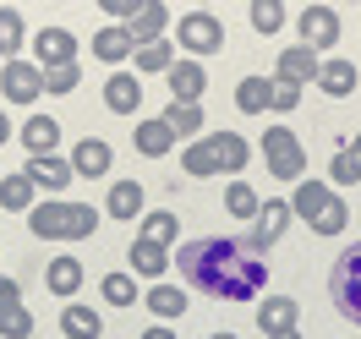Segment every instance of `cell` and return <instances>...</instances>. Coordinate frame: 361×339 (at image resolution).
Masks as SVG:
<instances>
[{
  "instance_id": "obj_1",
  "label": "cell",
  "mask_w": 361,
  "mask_h": 339,
  "mask_svg": "<svg viewBox=\"0 0 361 339\" xmlns=\"http://www.w3.org/2000/svg\"><path fill=\"white\" fill-rule=\"evenodd\" d=\"M176 263H180V279L192 290L214 295V301H252V295L269 285V257L252 247V241H235V235L180 241Z\"/></svg>"
},
{
  "instance_id": "obj_2",
  "label": "cell",
  "mask_w": 361,
  "mask_h": 339,
  "mask_svg": "<svg viewBox=\"0 0 361 339\" xmlns=\"http://www.w3.org/2000/svg\"><path fill=\"white\" fill-rule=\"evenodd\" d=\"M247 159H252L247 137H235V132H208L203 142H192V148L180 154V170L203 181V175H219V170H247Z\"/></svg>"
},
{
  "instance_id": "obj_3",
  "label": "cell",
  "mask_w": 361,
  "mask_h": 339,
  "mask_svg": "<svg viewBox=\"0 0 361 339\" xmlns=\"http://www.w3.org/2000/svg\"><path fill=\"white\" fill-rule=\"evenodd\" d=\"M93 225H99V214L88 203H39L27 214V230L39 241H88Z\"/></svg>"
},
{
  "instance_id": "obj_4",
  "label": "cell",
  "mask_w": 361,
  "mask_h": 339,
  "mask_svg": "<svg viewBox=\"0 0 361 339\" xmlns=\"http://www.w3.org/2000/svg\"><path fill=\"white\" fill-rule=\"evenodd\" d=\"M290 214H301L317 235H339V230H345V219H350V208L339 203V192H334V186H323V181H295Z\"/></svg>"
},
{
  "instance_id": "obj_5",
  "label": "cell",
  "mask_w": 361,
  "mask_h": 339,
  "mask_svg": "<svg viewBox=\"0 0 361 339\" xmlns=\"http://www.w3.org/2000/svg\"><path fill=\"white\" fill-rule=\"evenodd\" d=\"M329 295H334L339 317H350L361 328V241L334 257V269H329Z\"/></svg>"
},
{
  "instance_id": "obj_6",
  "label": "cell",
  "mask_w": 361,
  "mask_h": 339,
  "mask_svg": "<svg viewBox=\"0 0 361 339\" xmlns=\"http://www.w3.org/2000/svg\"><path fill=\"white\" fill-rule=\"evenodd\" d=\"M263 159H269V175H279V181H301V170H307V154H301L290 126H269L263 132Z\"/></svg>"
},
{
  "instance_id": "obj_7",
  "label": "cell",
  "mask_w": 361,
  "mask_h": 339,
  "mask_svg": "<svg viewBox=\"0 0 361 339\" xmlns=\"http://www.w3.org/2000/svg\"><path fill=\"white\" fill-rule=\"evenodd\" d=\"M33 334V317L23 307V290L17 279H0V339H27Z\"/></svg>"
},
{
  "instance_id": "obj_8",
  "label": "cell",
  "mask_w": 361,
  "mask_h": 339,
  "mask_svg": "<svg viewBox=\"0 0 361 339\" xmlns=\"http://www.w3.org/2000/svg\"><path fill=\"white\" fill-rule=\"evenodd\" d=\"M0 88H6V99H11V104H33V99L44 93V71L27 66V61H6V71H0Z\"/></svg>"
},
{
  "instance_id": "obj_9",
  "label": "cell",
  "mask_w": 361,
  "mask_h": 339,
  "mask_svg": "<svg viewBox=\"0 0 361 339\" xmlns=\"http://www.w3.org/2000/svg\"><path fill=\"white\" fill-rule=\"evenodd\" d=\"M180 44L192 55H214V49H225V27L214 23L208 11H192V17H180Z\"/></svg>"
},
{
  "instance_id": "obj_10",
  "label": "cell",
  "mask_w": 361,
  "mask_h": 339,
  "mask_svg": "<svg viewBox=\"0 0 361 339\" xmlns=\"http://www.w3.org/2000/svg\"><path fill=\"white\" fill-rule=\"evenodd\" d=\"M33 49H39V71L77 66V39H71L66 27H44V33L33 39Z\"/></svg>"
},
{
  "instance_id": "obj_11",
  "label": "cell",
  "mask_w": 361,
  "mask_h": 339,
  "mask_svg": "<svg viewBox=\"0 0 361 339\" xmlns=\"http://www.w3.org/2000/svg\"><path fill=\"white\" fill-rule=\"evenodd\" d=\"M301 39H307V49H329L339 39V11L334 6H307V11H301Z\"/></svg>"
},
{
  "instance_id": "obj_12",
  "label": "cell",
  "mask_w": 361,
  "mask_h": 339,
  "mask_svg": "<svg viewBox=\"0 0 361 339\" xmlns=\"http://www.w3.org/2000/svg\"><path fill=\"white\" fill-rule=\"evenodd\" d=\"M110 142H99V137H82L77 148H71V175H88V181H99L104 170H110Z\"/></svg>"
},
{
  "instance_id": "obj_13",
  "label": "cell",
  "mask_w": 361,
  "mask_h": 339,
  "mask_svg": "<svg viewBox=\"0 0 361 339\" xmlns=\"http://www.w3.org/2000/svg\"><path fill=\"white\" fill-rule=\"evenodd\" d=\"M317 71H323V61H317L307 44H290L279 55V82H295V88H301V82H317Z\"/></svg>"
},
{
  "instance_id": "obj_14",
  "label": "cell",
  "mask_w": 361,
  "mask_h": 339,
  "mask_svg": "<svg viewBox=\"0 0 361 339\" xmlns=\"http://www.w3.org/2000/svg\"><path fill=\"white\" fill-rule=\"evenodd\" d=\"M252 247L257 252H269L279 235H285V225H290V203H269V208H257V219H252Z\"/></svg>"
},
{
  "instance_id": "obj_15",
  "label": "cell",
  "mask_w": 361,
  "mask_h": 339,
  "mask_svg": "<svg viewBox=\"0 0 361 339\" xmlns=\"http://www.w3.org/2000/svg\"><path fill=\"white\" fill-rule=\"evenodd\" d=\"M203 88H208V77H203L197 61H176V66H170V93H176V104H197Z\"/></svg>"
},
{
  "instance_id": "obj_16",
  "label": "cell",
  "mask_w": 361,
  "mask_h": 339,
  "mask_svg": "<svg viewBox=\"0 0 361 339\" xmlns=\"http://www.w3.org/2000/svg\"><path fill=\"white\" fill-rule=\"evenodd\" d=\"M137 104H142V82H137V77H126V71H115L110 82H104V110L137 115Z\"/></svg>"
},
{
  "instance_id": "obj_17",
  "label": "cell",
  "mask_w": 361,
  "mask_h": 339,
  "mask_svg": "<svg viewBox=\"0 0 361 339\" xmlns=\"http://www.w3.org/2000/svg\"><path fill=\"white\" fill-rule=\"evenodd\" d=\"M295 317H301V301L274 295V301H263V307H257V328H263V334H285V328H295Z\"/></svg>"
},
{
  "instance_id": "obj_18",
  "label": "cell",
  "mask_w": 361,
  "mask_h": 339,
  "mask_svg": "<svg viewBox=\"0 0 361 339\" xmlns=\"http://www.w3.org/2000/svg\"><path fill=\"white\" fill-rule=\"evenodd\" d=\"M23 142H27V154H33V159L55 154V142H61V121H55V115H33V121H23Z\"/></svg>"
},
{
  "instance_id": "obj_19",
  "label": "cell",
  "mask_w": 361,
  "mask_h": 339,
  "mask_svg": "<svg viewBox=\"0 0 361 339\" xmlns=\"http://www.w3.org/2000/svg\"><path fill=\"white\" fill-rule=\"evenodd\" d=\"M27 181L44 186V192H66V186H71V164H66V159H55V154H44V159L27 164Z\"/></svg>"
},
{
  "instance_id": "obj_20",
  "label": "cell",
  "mask_w": 361,
  "mask_h": 339,
  "mask_svg": "<svg viewBox=\"0 0 361 339\" xmlns=\"http://www.w3.org/2000/svg\"><path fill=\"white\" fill-rule=\"evenodd\" d=\"M356 66H350V61H323V71H317V88L329 93V99H350V93H356Z\"/></svg>"
},
{
  "instance_id": "obj_21",
  "label": "cell",
  "mask_w": 361,
  "mask_h": 339,
  "mask_svg": "<svg viewBox=\"0 0 361 339\" xmlns=\"http://www.w3.org/2000/svg\"><path fill=\"white\" fill-rule=\"evenodd\" d=\"M61 334H66V339H99V334H104V323H99V312H93V307L71 301L66 312H61Z\"/></svg>"
},
{
  "instance_id": "obj_22",
  "label": "cell",
  "mask_w": 361,
  "mask_h": 339,
  "mask_svg": "<svg viewBox=\"0 0 361 339\" xmlns=\"http://www.w3.org/2000/svg\"><path fill=\"white\" fill-rule=\"evenodd\" d=\"M164 23H170V6L164 0H142L132 17V39H142V44H154L159 33H164Z\"/></svg>"
},
{
  "instance_id": "obj_23",
  "label": "cell",
  "mask_w": 361,
  "mask_h": 339,
  "mask_svg": "<svg viewBox=\"0 0 361 339\" xmlns=\"http://www.w3.org/2000/svg\"><path fill=\"white\" fill-rule=\"evenodd\" d=\"M93 55L99 61H126V55H137V39H132V27H104V33H93Z\"/></svg>"
},
{
  "instance_id": "obj_24",
  "label": "cell",
  "mask_w": 361,
  "mask_h": 339,
  "mask_svg": "<svg viewBox=\"0 0 361 339\" xmlns=\"http://www.w3.org/2000/svg\"><path fill=\"white\" fill-rule=\"evenodd\" d=\"M137 154L142 159H164L170 154V142H176V132H170V126H164V121H137Z\"/></svg>"
},
{
  "instance_id": "obj_25",
  "label": "cell",
  "mask_w": 361,
  "mask_h": 339,
  "mask_svg": "<svg viewBox=\"0 0 361 339\" xmlns=\"http://www.w3.org/2000/svg\"><path fill=\"white\" fill-rule=\"evenodd\" d=\"M44 285L55 295H77V290H82V263H77V257H49Z\"/></svg>"
},
{
  "instance_id": "obj_26",
  "label": "cell",
  "mask_w": 361,
  "mask_h": 339,
  "mask_svg": "<svg viewBox=\"0 0 361 339\" xmlns=\"http://www.w3.org/2000/svg\"><path fill=\"white\" fill-rule=\"evenodd\" d=\"M274 99V82L269 77H241V88H235V110L241 115H263Z\"/></svg>"
},
{
  "instance_id": "obj_27",
  "label": "cell",
  "mask_w": 361,
  "mask_h": 339,
  "mask_svg": "<svg viewBox=\"0 0 361 339\" xmlns=\"http://www.w3.org/2000/svg\"><path fill=\"white\" fill-rule=\"evenodd\" d=\"M104 214H110V219H137V214H142V186L137 181H115Z\"/></svg>"
},
{
  "instance_id": "obj_28",
  "label": "cell",
  "mask_w": 361,
  "mask_h": 339,
  "mask_svg": "<svg viewBox=\"0 0 361 339\" xmlns=\"http://www.w3.org/2000/svg\"><path fill=\"white\" fill-rule=\"evenodd\" d=\"M329 175H334V186H356L361 181V132L350 148H339L334 159H329Z\"/></svg>"
},
{
  "instance_id": "obj_29",
  "label": "cell",
  "mask_w": 361,
  "mask_h": 339,
  "mask_svg": "<svg viewBox=\"0 0 361 339\" xmlns=\"http://www.w3.org/2000/svg\"><path fill=\"white\" fill-rule=\"evenodd\" d=\"M0 203L11 208V214H33V181H27V170L0 181Z\"/></svg>"
},
{
  "instance_id": "obj_30",
  "label": "cell",
  "mask_w": 361,
  "mask_h": 339,
  "mask_svg": "<svg viewBox=\"0 0 361 339\" xmlns=\"http://www.w3.org/2000/svg\"><path fill=\"white\" fill-rule=\"evenodd\" d=\"M126 257H132V273H142V279H159V273L170 269L164 247H154V241H137V247L126 252Z\"/></svg>"
},
{
  "instance_id": "obj_31",
  "label": "cell",
  "mask_w": 361,
  "mask_h": 339,
  "mask_svg": "<svg viewBox=\"0 0 361 339\" xmlns=\"http://www.w3.org/2000/svg\"><path fill=\"white\" fill-rule=\"evenodd\" d=\"M142 301H148V312H154V317H164V323L186 312V295H180L176 285H154V290L142 295Z\"/></svg>"
},
{
  "instance_id": "obj_32",
  "label": "cell",
  "mask_w": 361,
  "mask_h": 339,
  "mask_svg": "<svg viewBox=\"0 0 361 339\" xmlns=\"http://www.w3.org/2000/svg\"><path fill=\"white\" fill-rule=\"evenodd\" d=\"M99 295L115 301V307H137V279L132 273H104V279H99Z\"/></svg>"
},
{
  "instance_id": "obj_33",
  "label": "cell",
  "mask_w": 361,
  "mask_h": 339,
  "mask_svg": "<svg viewBox=\"0 0 361 339\" xmlns=\"http://www.w3.org/2000/svg\"><path fill=\"white\" fill-rule=\"evenodd\" d=\"M159 121H164V126H170L176 137H192L197 126H203V110H197V104H170V110L159 115Z\"/></svg>"
},
{
  "instance_id": "obj_34",
  "label": "cell",
  "mask_w": 361,
  "mask_h": 339,
  "mask_svg": "<svg viewBox=\"0 0 361 339\" xmlns=\"http://www.w3.org/2000/svg\"><path fill=\"white\" fill-rule=\"evenodd\" d=\"M176 55H170V39H154V44L137 49V71H170Z\"/></svg>"
},
{
  "instance_id": "obj_35",
  "label": "cell",
  "mask_w": 361,
  "mask_h": 339,
  "mask_svg": "<svg viewBox=\"0 0 361 339\" xmlns=\"http://www.w3.org/2000/svg\"><path fill=\"white\" fill-rule=\"evenodd\" d=\"M225 208L235 214V219H257V208H263V203H257V192H252L247 181H235V186L225 192Z\"/></svg>"
},
{
  "instance_id": "obj_36",
  "label": "cell",
  "mask_w": 361,
  "mask_h": 339,
  "mask_svg": "<svg viewBox=\"0 0 361 339\" xmlns=\"http://www.w3.org/2000/svg\"><path fill=\"white\" fill-rule=\"evenodd\" d=\"M252 27L257 33H279L285 27V6L279 0H252Z\"/></svg>"
},
{
  "instance_id": "obj_37",
  "label": "cell",
  "mask_w": 361,
  "mask_h": 339,
  "mask_svg": "<svg viewBox=\"0 0 361 339\" xmlns=\"http://www.w3.org/2000/svg\"><path fill=\"white\" fill-rule=\"evenodd\" d=\"M17 44H23V17H17L11 6H0V55L11 61V55H17Z\"/></svg>"
},
{
  "instance_id": "obj_38",
  "label": "cell",
  "mask_w": 361,
  "mask_h": 339,
  "mask_svg": "<svg viewBox=\"0 0 361 339\" xmlns=\"http://www.w3.org/2000/svg\"><path fill=\"white\" fill-rule=\"evenodd\" d=\"M176 214H148V225H142V241H154V247H170L176 241Z\"/></svg>"
},
{
  "instance_id": "obj_39",
  "label": "cell",
  "mask_w": 361,
  "mask_h": 339,
  "mask_svg": "<svg viewBox=\"0 0 361 339\" xmlns=\"http://www.w3.org/2000/svg\"><path fill=\"white\" fill-rule=\"evenodd\" d=\"M295 104H301V88H295V82H279V77H274V99H269V110L290 115Z\"/></svg>"
},
{
  "instance_id": "obj_40",
  "label": "cell",
  "mask_w": 361,
  "mask_h": 339,
  "mask_svg": "<svg viewBox=\"0 0 361 339\" xmlns=\"http://www.w3.org/2000/svg\"><path fill=\"white\" fill-rule=\"evenodd\" d=\"M77 82H82V71H77V66L44 71V88H49V93H71V88H77Z\"/></svg>"
},
{
  "instance_id": "obj_41",
  "label": "cell",
  "mask_w": 361,
  "mask_h": 339,
  "mask_svg": "<svg viewBox=\"0 0 361 339\" xmlns=\"http://www.w3.org/2000/svg\"><path fill=\"white\" fill-rule=\"evenodd\" d=\"M104 11L121 17V23H132V17H137V0H104Z\"/></svg>"
},
{
  "instance_id": "obj_42",
  "label": "cell",
  "mask_w": 361,
  "mask_h": 339,
  "mask_svg": "<svg viewBox=\"0 0 361 339\" xmlns=\"http://www.w3.org/2000/svg\"><path fill=\"white\" fill-rule=\"evenodd\" d=\"M6 137H11V121H6V110H0V148H6Z\"/></svg>"
},
{
  "instance_id": "obj_43",
  "label": "cell",
  "mask_w": 361,
  "mask_h": 339,
  "mask_svg": "<svg viewBox=\"0 0 361 339\" xmlns=\"http://www.w3.org/2000/svg\"><path fill=\"white\" fill-rule=\"evenodd\" d=\"M142 339H176V334H170V328H148Z\"/></svg>"
},
{
  "instance_id": "obj_44",
  "label": "cell",
  "mask_w": 361,
  "mask_h": 339,
  "mask_svg": "<svg viewBox=\"0 0 361 339\" xmlns=\"http://www.w3.org/2000/svg\"><path fill=\"white\" fill-rule=\"evenodd\" d=\"M269 339H301V334H295V328H285V334H269Z\"/></svg>"
},
{
  "instance_id": "obj_45",
  "label": "cell",
  "mask_w": 361,
  "mask_h": 339,
  "mask_svg": "<svg viewBox=\"0 0 361 339\" xmlns=\"http://www.w3.org/2000/svg\"><path fill=\"white\" fill-rule=\"evenodd\" d=\"M214 339H241V334H214Z\"/></svg>"
}]
</instances>
